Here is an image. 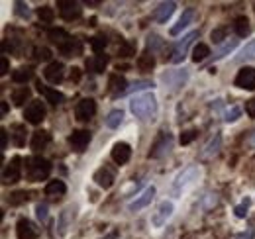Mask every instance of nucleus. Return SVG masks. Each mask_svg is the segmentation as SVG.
<instances>
[{"mask_svg": "<svg viewBox=\"0 0 255 239\" xmlns=\"http://www.w3.org/2000/svg\"><path fill=\"white\" fill-rule=\"evenodd\" d=\"M129 110L135 118L147 120L151 116H155L157 112V98L151 94V92H143V94H137L131 98L129 102Z\"/></svg>", "mask_w": 255, "mask_h": 239, "instance_id": "f257e3e1", "label": "nucleus"}, {"mask_svg": "<svg viewBox=\"0 0 255 239\" xmlns=\"http://www.w3.org/2000/svg\"><path fill=\"white\" fill-rule=\"evenodd\" d=\"M51 173V163L43 157H30L26 159V175L32 182L45 180Z\"/></svg>", "mask_w": 255, "mask_h": 239, "instance_id": "f03ea898", "label": "nucleus"}, {"mask_svg": "<svg viewBox=\"0 0 255 239\" xmlns=\"http://www.w3.org/2000/svg\"><path fill=\"white\" fill-rule=\"evenodd\" d=\"M171 147H173V135L169 131H159V135L155 137V141L151 145L149 157L151 159H161L171 151Z\"/></svg>", "mask_w": 255, "mask_h": 239, "instance_id": "7ed1b4c3", "label": "nucleus"}, {"mask_svg": "<svg viewBox=\"0 0 255 239\" xmlns=\"http://www.w3.org/2000/svg\"><path fill=\"white\" fill-rule=\"evenodd\" d=\"M200 177V169L196 167V165H191V167H187L179 177L175 180V184H173V194H181V190H185L187 186H191L194 180H198Z\"/></svg>", "mask_w": 255, "mask_h": 239, "instance_id": "20e7f679", "label": "nucleus"}, {"mask_svg": "<svg viewBox=\"0 0 255 239\" xmlns=\"http://www.w3.org/2000/svg\"><path fill=\"white\" fill-rule=\"evenodd\" d=\"M198 37V31H191L189 35H185L175 47H173V51H171V57L169 61L171 63H175V65H179V63H183V59L187 57V51H189V47H191V43Z\"/></svg>", "mask_w": 255, "mask_h": 239, "instance_id": "39448f33", "label": "nucleus"}, {"mask_svg": "<svg viewBox=\"0 0 255 239\" xmlns=\"http://www.w3.org/2000/svg\"><path fill=\"white\" fill-rule=\"evenodd\" d=\"M24 118H26V121L33 123V125L41 123L43 118H45V104L41 100H32L24 110Z\"/></svg>", "mask_w": 255, "mask_h": 239, "instance_id": "423d86ee", "label": "nucleus"}, {"mask_svg": "<svg viewBox=\"0 0 255 239\" xmlns=\"http://www.w3.org/2000/svg\"><path fill=\"white\" fill-rule=\"evenodd\" d=\"M20 177H22V159L16 155V157H12L10 163L4 167V171H2V180H4V184H10V182L20 180Z\"/></svg>", "mask_w": 255, "mask_h": 239, "instance_id": "0eeeda50", "label": "nucleus"}, {"mask_svg": "<svg viewBox=\"0 0 255 239\" xmlns=\"http://www.w3.org/2000/svg\"><path fill=\"white\" fill-rule=\"evenodd\" d=\"M57 6H59V12H61V18L67 20V22H73V20L81 18V14H83L81 4L73 2V0H59Z\"/></svg>", "mask_w": 255, "mask_h": 239, "instance_id": "6e6552de", "label": "nucleus"}, {"mask_svg": "<svg viewBox=\"0 0 255 239\" xmlns=\"http://www.w3.org/2000/svg\"><path fill=\"white\" fill-rule=\"evenodd\" d=\"M89 143H91V131H87V129H75L69 135V145L77 153H83L89 147Z\"/></svg>", "mask_w": 255, "mask_h": 239, "instance_id": "1a4fd4ad", "label": "nucleus"}, {"mask_svg": "<svg viewBox=\"0 0 255 239\" xmlns=\"http://www.w3.org/2000/svg\"><path fill=\"white\" fill-rule=\"evenodd\" d=\"M173 210H175L173 202H169V200H163L159 206H157V210L153 212V216H151V224H153L155 228H163V226L167 224V220L171 218Z\"/></svg>", "mask_w": 255, "mask_h": 239, "instance_id": "9d476101", "label": "nucleus"}, {"mask_svg": "<svg viewBox=\"0 0 255 239\" xmlns=\"http://www.w3.org/2000/svg\"><path fill=\"white\" fill-rule=\"evenodd\" d=\"M236 87L244 90L255 89V67H242L236 77Z\"/></svg>", "mask_w": 255, "mask_h": 239, "instance_id": "9b49d317", "label": "nucleus"}, {"mask_svg": "<svg viewBox=\"0 0 255 239\" xmlns=\"http://www.w3.org/2000/svg\"><path fill=\"white\" fill-rule=\"evenodd\" d=\"M95 112H96V102L93 98H83V100H79L77 106H75V116L79 120H83V121L93 118Z\"/></svg>", "mask_w": 255, "mask_h": 239, "instance_id": "f8f14e48", "label": "nucleus"}, {"mask_svg": "<svg viewBox=\"0 0 255 239\" xmlns=\"http://www.w3.org/2000/svg\"><path fill=\"white\" fill-rule=\"evenodd\" d=\"M43 77L51 83V85H57V83H61L65 77V67L63 63H59V61H53V63H49L47 67H45V71H43Z\"/></svg>", "mask_w": 255, "mask_h": 239, "instance_id": "ddd939ff", "label": "nucleus"}, {"mask_svg": "<svg viewBox=\"0 0 255 239\" xmlns=\"http://www.w3.org/2000/svg\"><path fill=\"white\" fill-rule=\"evenodd\" d=\"M16 234L18 239H37V230L28 218H20L16 224Z\"/></svg>", "mask_w": 255, "mask_h": 239, "instance_id": "4468645a", "label": "nucleus"}, {"mask_svg": "<svg viewBox=\"0 0 255 239\" xmlns=\"http://www.w3.org/2000/svg\"><path fill=\"white\" fill-rule=\"evenodd\" d=\"M129 157H131V147L124 141H120V143H116L112 147V161L116 165H126L129 161Z\"/></svg>", "mask_w": 255, "mask_h": 239, "instance_id": "2eb2a0df", "label": "nucleus"}, {"mask_svg": "<svg viewBox=\"0 0 255 239\" xmlns=\"http://www.w3.org/2000/svg\"><path fill=\"white\" fill-rule=\"evenodd\" d=\"M153 196H155V188H153V186H147V188L129 204V210H131V212H137V210L145 208V206L153 200Z\"/></svg>", "mask_w": 255, "mask_h": 239, "instance_id": "dca6fc26", "label": "nucleus"}, {"mask_svg": "<svg viewBox=\"0 0 255 239\" xmlns=\"http://www.w3.org/2000/svg\"><path fill=\"white\" fill-rule=\"evenodd\" d=\"M187 71H175V73H165L163 75V81L171 87V89H181L185 83H187Z\"/></svg>", "mask_w": 255, "mask_h": 239, "instance_id": "f3484780", "label": "nucleus"}, {"mask_svg": "<svg viewBox=\"0 0 255 239\" xmlns=\"http://www.w3.org/2000/svg\"><path fill=\"white\" fill-rule=\"evenodd\" d=\"M49 141H51V133L49 131H43V129H39V131H35L32 135V141H30V145H32V149L37 153V151L45 149L47 145H49Z\"/></svg>", "mask_w": 255, "mask_h": 239, "instance_id": "a211bd4d", "label": "nucleus"}, {"mask_svg": "<svg viewBox=\"0 0 255 239\" xmlns=\"http://www.w3.org/2000/svg\"><path fill=\"white\" fill-rule=\"evenodd\" d=\"M108 87L112 90V94L114 96H120V94H126L128 90V81L122 77V75H110V79H108Z\"/></svg>", "mask_w": 255, "mask_h": 239, "instance_id": "6ab92c4d", "label": "nucleus"}, {"mask_svg": "<svg viewBox=\"0 0 255 239\" xmlns=\"http://www.w3.org/2000/svg\"><path fill=\"white\" fill-rule=\"evenodd\" d=\"M175 8H177V4L175 2H163V4H159L157 8H155V20L159 22V24H165L171 16H173V12H175Z\"/></svg>", "mask_w": 255, "mask_h": 239, "instance_id": "aec40b11", "label": "nucleus"}, {"mask_svg": "<svg viewBox=\"0 0 255 239\" xmlns=\"http://www.w3.org/2000/svg\"><path fill=\"white\" fill-rule=\"evenodd\" d=\"M95 180L98 186H102V188H110L112 184H114V173L108 169V167H102V169H98L95 173Z\"/></svg>", "mask_w": 255, "mask_h": 239, "instance_id": "412c9836", "label": "nucleus"}, {"mask_svg": "<svg viewBox=\"0 0 255 239\" xmlns=\"http://www.w3.org/2000/svg\"><path fill=\"white\" fill-rule=\"evenodd\" d=\"M106 65H108V55L106 53H98L93 59H87V69L93 71V73H104Z\"/></svg>", "mask_w": 255, "mask_h": 239, "instance_id": "4be33fe9", "label": "nucleus"}, {"mask_svg": "<svg viewBox=\"0 0 255 239\" xmlns=\"http://www.w3.org/2000/svg\"><path fill=\"white\" fill-rule=\"evenodd\" d=\"M222 147V135L220 133H216L214 137H210V141L204 145V149H202V157H214V155H218V151Z\"/></svg>", "mask_w": 255, "mask_h": 239, "instance_id": "5701e85b", "label": "nucleus"}, {"mask_svg": "<svg viewBox=\"0 0 255 239\" xmlns=\"http://www.w3.org/2000/svg\"><path fill=\"white\" fill-rule=\"evenodd\" d=\"M37 90L47 98V102H51L53 106H57V104H61L65 100V96L61 94V92H57V90H53V89H49V87H43L41 83L37 85Z\"/></svg>", "mask_w": 255, "mask_h": 239, "instance_id": "b1692460", "label": "nucleus"}, {"mask_svg": "<svg viewBox=\"0 0 255 239\" xmlns=\"http://www.w3.org/2000/svg\"><path fill=\"white\" fill-rule=\"evenodd\" d=\"M81 51H83V45H81V41L77 37H71L69 43H65L61 47V53L65 57H77V55H81Z\"/></svg>", "mask_w": 255, "mask_h": 239, "instance_id": "393cba45", "label": "nucleus"}, {"mask_svg": "<svg viewBox=\"0 0 255 239\" xmlns=\"http://www.w3.org/2000/svg\"><path fill=\"white\" fill-rule=\"evenodd\" d=\"M10 135H12V141H14L16 147H24V145H26V127H24L22 123L12 125Z\"/></svg>", "mask_w": 255, "mask_h": 239, "instance_id": "a878e982", "label": "nucleus"}, {"mask_svg": "<svg viewBox=\"0 0 255 239\" xmlns=\"http://www.w3.org/2000/svg\"><path fill=\"white\" fill-rule=\"evenodd\" d=\"M65 192H67V186H65L63 180H49L47 186H45V194L47 196H53V198L63 196Z\"/></svg>", "mask_w": 255, "mask_h": 239, "instance_id": "bb28decb", "label": "nucleus"}, {"mask_svg": "<svg viewBox=\"0 0 255 239\" xmlns=\"http://www.w3.org/2000/svg\"><path fill=\"white\" fill-rule=\"evenodd\" d=\"M192 16H194V12H192V10H185V12H183V16L179 18V22L171 28V35H179V33H181V31L185 30V28L192 22Z\"/></svg>", "mask_w": 255, "mask_h": 239, "instance_id": "cd10ccee", "label": "nucleus"}, {"mask_svg": "<svg viewBox=\"0 0 255 239\" xmlns=\"http://www.w3.org/2000/svg\"><path fill=\"white\" fill-rule=\"evenodd\" d=\"M153 67H155V57H153V53L145 51L143 55H139V59H137V69H139L141 73H151Z\"/></svg>", "mask_w": 255, "mask_h": 239, "instance_id": "c85d7f7f", "label": "nucleus"}, {"mask_svg": "<svg viewBox=\"0 0 255 239\" xmlns=\"http://www.w3.org/2000/svg\"><path fill=\"white\" fill-rule=\"evenodd\" d=\"M49 39H51L53 43H57V47L61 49L65 43H69L71 35H69L63 28H53V30H49Z\"/></svg>", "mask_w": 255, "mask_h": 239, "instance_id": "c756f323", "label": "nucleus"}, {"mask_svg": "<svg viewBox=\"0 0 255 239\" xmlns=\"http://www.w3.org/2000/svg\"><path fill=\"white\" fill-rule=\"evenodd\" d=\"M30 96H32V92H30L28 87H18V89L12 92V102L16 106H24L26 100H30Z\"/></svg>", "mask_w": 255, "mask_h": 239, "instance_id": "7c9ffc66", "label": "nucleus"}, {"mask_svg": "<svg viewBox=\"0 0 255 239\" xmlns=\"http://www.w3.org/2000/svg\"><path fill=\"white\" fill-rule=\"evenodd\" d=\"M30 79H32V69H28V67H20L12 73V81L18 85H26Z\"/></svg>", "mask_w": 255, "mask_h": 239, "instance_id": "2f4dec72", "label": "nucleus"}, {"mask_svg": "<svg viewBox=\"0 0 255 239\" xmlns=\"http://www.w3.org/2000/svg\"><path fill=\"white\" fill-rule=\"evenodd\" d=\"M208 55H210V47H208L206 43H198V45H194V49H192V61H194V63L204 61Z\"/></svg>", "mask_w": 255, "mask_h": 239, "instance_id": "473e14b6", "label": "nucleus"}, {"mask_svg": "<svg viewBox=\"0 0 255 239\" xmlns=\"http://www.w3.org/2000/svg\"><path fill=\"white\" fill-rule=\"evenodd\" d=\"M234 28H236V33H238V37H246V35L250 33V22H248V18H246V16H240V18H236V24H234Z\"/></svg>", "mask_w": 255, "mask_h": 239, "instance_id": "72a5a7b5", "label": "nucleus"}, {"mask_svg": "<svg viewBox=\"0 0 255 239\" xmlns=\"http://www.w3.org/2000/svg\"><path fill=\"white\" fill-rule=\"evenodd\" d=\"M37 16H39V20H41L43 24H51V22L55 20V10H53L51 6H41V8L37 10Z\"/></svg>", "mask_w": 255, "mask_h": 239, "instance_id": "f704fd0d", "label": "nucleus"}, {"mask_svg": "<svg viewBox=\"0 0 255 239\" xmlns=\"http://www.w3.org/2000/svg\"><path fill=\"white\" fill-rule=\"evenodd\" d=\"M131 55H135V45H133L131 41H122V43L118 45V57L128 59V57H131Z\"/></svg>", "mask_w": 255, "mask_h": 239, "instance_id": "c9c22d12", "label": "nucleus"}, {"mask_svg": "<svg viewBox=\"0 0 255 239\" xmlns=\"http://www.w3.org/2000/svg\"><path fill=\"white\" fill-rule=\"evenodd\" d=\"M122 120H124V112L122 110H112L110 114H108V118H106V125L108 127H118L120 123H122Z\"/></svg>", "mask_w": 255, "mask_h": 239, "instance_id": "e433bc0d", "label": "nucleus"}, {"mask_svg": "<svg viewBox=\"0 0 255 239\" xmlns=\"http://www.w3.org/2000/svg\"><path fill=\"white\" fill-rule=\"evenodd\" d=\"M106 43H108V39H106V35H104V33H96L95 37L91 39L93 51H96V53H102V51H104V47H106Z\"/></svg>", "mask_w": 255, "mask_h": 239, "instance_id": "4c0bfd02", "label": "nucleus"}, {"mask_svg": "<svg viewBox=\"0 0 255 239\" xmlns=\"http://www.w3.org/2000/svg\"><path fill=\"white\" fill-rule=\"evenodd\" d=\"M163 39H161L159 35H155V33H151L149 37H147V51L149 53H155V51H159V49H163Z\"/></svg>", "mask_w": 255, "mask_h": 239, "instance_id": "58836bf2", "label": "nucleus"}, {"mask_svg": "<svg viewBox=\"0 0 255 239\" xmlns=\"http://www.w3.org/2000/svg\"><path fill=\"white\" fill-rule=\"evenodd\" d=\"M236 45H238V39H228V41H226V43L222 45V47L216 51L214 59H220V57H224V55H228L230 51H234V49H236Z\"/></svg>", "mask_w": 255, "mask_h": 239, "instance_id": "ea45409f", "label": "nucleus"}, {"mask_svg": "<svg viewBox=\"0 0 255 239\" xmlns=\"http://www.w3.org/2000/svg\"><path fill=\"white\" fill-rule=\"evenodd\" d=\"M238 59L240 61H246V59H255V39L254 41H250L242 51H240V55H238Z\"/></svg>", "mask_w": 255, "mask_h": 239, "instance_id": "a19ab883", "label": "nucleus"}, {"mask_svg": "<svg viewBox=\"0 0 255 239\" xmlns=\"http://www.w3.org/2000/svg\"><path fill=\"white\" fill-rule=\"evenodd\" d=\"M26 200H28V192H26V190H18V192L10 194V198H8L10 206H18V204H24Z\"/></svg>", "mask_w": 255, "mask_h": 239, "instance_id": "79ce46f5", "label": "nucleus"}, {"mask_svg": "<svg viewBox=\"0 0 255 239\" xmlns=\"http://www.w3.org/2000/svg\"><path fill=\"white\" fill-rule=\"evenodd\" d=\"M147 89H153V83L151 81H137V83H133L126 90V94H129V92H139V90H147Z\"/></svg>", "mask_w": 255, "mask_h": 239, "instance_id": "37998d69", "label": "nucleus"}, {"mask_svg": "<svg viewBox=\"0 0 255 239\" xmlns=\"http://www.w3.org/2000/svg\"><path fill=\"white\" fill-rule=\"evenodd\" d=\"M250 204H252V200H250V198H246L240 206H236V210H234V212H236V216H238V218H246V216H248V210H250Z\"/></svg>", "mask_w": 255, "mask_h": 239, "instance_id": "c03bdc74", "label": "nucleus"}, {"mask_svg": "<svg viewBox=\"0 0 255 239\" xmlns=\"http://www.w3.org/2000/svg\"><path fill=\"white\" fill-rule=\"evenodd\" d=\"M33 53H35V59L37 61H49L51 59V51H49L47 47H37Z\"/></svg>", "mask_w": 255, "mask_h": 239, "instance_id": "a18cd8bd", "label": "nucleus"}, {"mask_svg": "<svg viewBox=\"0 0 255 239\" xmlns=\"http://www.w3.org/2000/svg\"><path fill=\"white\" fill-rule=\"evenodd\" d=\"M194 137H196V129H187V131L181 133V143L183 145H189V143L194 141Z\"/></svg>", "mask_w": 255, "mask_h": 239, "instance_id": "49530a36", "label": "nucleus"}, {"mask_svg": "<svg viewBox=\"0 0 255 239\" xmlns=\"http://www.w3.org/2000/svg\"><path fill=\"white\" fill-rule=\"evenodd\" d=\"M240 114H242V110L238 108V106H232L228 112H226V121L230 123V121H236V120L240 118Z\"/></svg>", "mask_w": 255, "mask_h": 239, "instance_id": "de8ad7c7", "label": "nucleus"}, {"mask_svg": "<svg viewBox=\"0 0 255 239\" xmlns=\"http://www.w3.org/2000/svg\"><path fill=\"white\" fill-rule=\"evenodd\" d=\"M226 28H218V30H214L212 33H210V37H212V41L214 43H220L222 39H226Z\"/></svg>", "mask_w": 255, "mask_h": 239, "instance_id": "09e8293b", "label": "nucleus"}, {"mask_svg": "<svg viewBox=\"0 0 255 239\" xmlns=\"http://www.w3.org/2000/svg\"><path fill=\"white\" fill-rule=\"evenodd\" d=\"M69 216H71V212H69V210H65L63 214H61V220H59V236H63L65 234V228H67Z\"/></svg>", "mask_w": 255, "mask_h": 239, "instance_id": "8fccbe9b", "label": "nucleus"}, {"mask_svg": "<svg viewBox=\"0 0 255 239\" xmlns=\"http://www.w3.org/2000/svg\"><path fill=\"white\" fill-rule=\"evenodd\" d=\"M246 112H248L250 118H255V96L252 98V100H248V104H246Z\"/></svg>", "mask_w": 255, "mask_h": 239, "instance_id": "3c124183", "label": "nucleus"}, {"mask_svg": "<svg viewBox=\"0 0 255 239\" xmlns=\"http://www.w3.org/2000/svg\"><path fill=\"white\" fill-rule=\"evenodd\" d=\"M35 214H37L39 220H47V206H45V204H39V206L35 208Z\"/></svg>", "mask_w": 255, "mask_h": 239, "instance_id": "603ef678", "label": "nucleus"}, {"mask_svg": "<svg viewBox=\"0 0 255 239\" xmlns=\"http://www.w3.org/2000/svg\"><path fill=\"white\" fill-rule=\"evenodd\" d=\"M69 79H71L73 83H79V81H81V69L73 67V69H71V75H69Z\"/></svg>", "mask_w": 255, "mask_h": 239, "instance_id": "864d4df0", "label": "nucleus"}, {"mask_svg": "<svg viewBox=\"0 0 255 239\" xmlns=\"http://www.w3.org/2000/svg\"><path fill=\"white\" fill-rule=\"evenodd\" d=\"M6 143H8V133L6 129H0V149H6Z\"/></svg>", "mask_w": 255, "mask_h": 239, "instance_id": "5fc2aeb1", "label": "nucleus"}, {"mask_svg": "<svg viewBox=\"0 0 255 239\" xmlns=\"http://www.w3.org/2000/svg\"><path fill=\"white\" fill-rule=\"evenodd\" d=\"M254 238H255V230H254V228H250L248 232H244V234H240V236H238V238H236V239H254Z\"/></svg>", "mask_w": 255, "mask_h": 239, "instance_id": "6e6d98bb", "label": "nucleus"}, {"mask_svg": "<svg viewBox=\"0 0 255 239\" xmlns=\"http://www.w3.org/2000/svg\"><path fill=\"white\" fill-rule=\"evenodd\" d=\"M8 73V61H6V57H2L0 59V75H6Z\"/></svg>", "mask_w": 255, "mask_h": 239, "instance_id": "4d7b16f0", "label": "nucleus"}, {"mask_svg": "<svg viewBox=\"0 0 255 239\" xmlns=\"http://www.w3.org/2000/svg\"><path fill=\"white\" fill-rule=\"evenodd\" d=\"M16 8H18V14H22V16H28V6H24L22 2H16Z\"/></svg>", "mask_w": 255, "mask_h": 239, "instance_id": "13d9d810", "label": "nucleus"}, {"mask_svg": "<svg viewBox=\"0 0 255 239\" xmlns=\"http://www.w3.org/2000/svg\"><path fill=\"white\" fill-rule=\"evenodd\" d=\"M0 114L6 116L8 114V102H2V108H0Z\"/></svg>", "mask_w": 255, "mask_h": 239, "instance_id": "bf43d9fd", "label": "nucleus"}, {"mask_svg": "<svg viewBox=\"0 0 255 239\" xmlns=\"http://www.w3.org/2000/svg\"><path fill=\"white\" fill-rule=\"evenodd\" d=\"M250 145H252V147H255V131L250 135Z\"/></svg>", "mask_w": 255, "mask_h": 239, "instance_id": "052dcab7", "label": "nucleus"}]
</instances>
